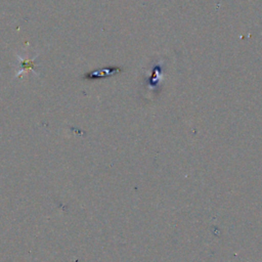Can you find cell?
Wrapping results in <instances>:
<instances>
[{
    "instance_id": "6da1fadb",
    "label": "cell",
    "mask_w": 262,
    "mask_h": 262,
    "mask_svg": "<svg viewBox=\"0 0 262 262\" xmlns=\"http://www.w3.org/2000/svg\"><path fill=\"white\" fill-rule=\"evenodd\" d=\"M117 72H120V69L118 68H111V69H103L100 71H94L92 73H88L85 78L87 79H96V78H101V77H107L113 74H116Z\"/></svg>"
}]
</instances>
